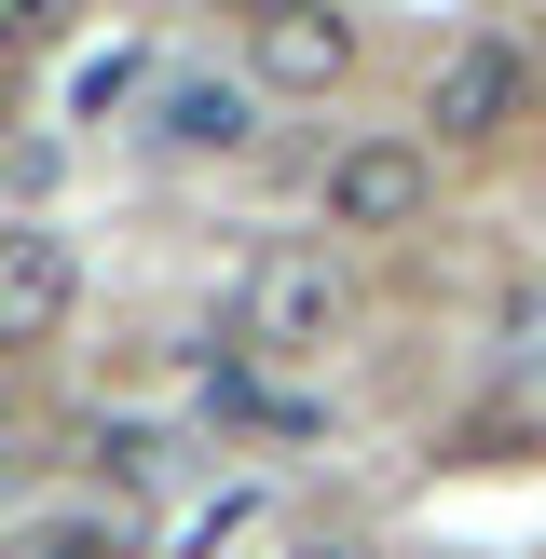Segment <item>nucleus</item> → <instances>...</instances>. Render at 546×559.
<instances>
[{
	"label": "nucleus",
	"instance_id": "1",
	"mask_svg": "<svg viewBox=\"0 0 546 559\" xmlns=\"http://www.w3.org/2000/svg\"><path fill=\"white\" fill-rule=\"evenodd\" d=\"M342 314H355V273H342V246H314V233L260 246V260H246V287H233L246 355H273V369L328 355V342H342Z\"/></svg>",
	"mask_w": 546,
	"mask_h": 559
},
{
	"label": "nucleus",
	"instance_id": "2",
	"mask_svg": "<svg viewBox=\"0 0 546 559\" xmlns=\"http://www.w3.org/2000/svg\"><path fill=\"white\" fill-rule=\"evenodd\" d=\"M533 123V55L519 41H464L424 69V151H491Z\"/></svg>",
	"mask_w": 546,
	"mask_h": 559
},
{
	"label": "nucleus",
	"instance_id": "3",
	"mask_svg": "<svg viewBox=\"0 0 546 559\" xmlns=\"http://www.w3.org/2000/svg\"><path fill=\"white\" fill-rule=\"evenodd\" d=\"M314 205H328V233H424L437 151H424V136H342L328 178H314Z\"/></svg>",
	"mask_w": 546,
	"mask_h": 559
},
{
	"label": "nucleus",
	"instance_id": "4",
	"mask_svg": "<svg viewBox=\"0 0 546 559\" xmlns=\"http://www.w3.org/2000/svg\"><path fill=\"white\" fill-rule=\"evenodd\" d=\"M69 300H82V260H69V233L14 218V233H0V342H55V328H69Z\"/></svg>",
	"mask_w": 546,
	"mask_h": 559
},
{
	"label": "nucleus",
	"instance_id": "5",
	"mask_svg": "<svg viewBox=\"0 0 546 559\" xmlns=\"http://www.w3.org/2000/svg\"><path fill=\"white\" fill-rule=\"evenodd\" d=\"M355 69V14H246V82H273V96H328V82Z\"/></svg>",
	"mask_w": 546,
	"mask_h": 559
},
{
	"label": "nucleus",
	"instance_id": "6",
	"mask_svg": "<svg viewBox=\"0 0 546 559\" xmlns=\"http://www.w3.org/2000/svg\"><path fill=\"white\" fill-rule=\"evenodd\" d=\"M164 151H246L260 136V82H218V69H178L164 82Z\"/></svg>",
	"mask_w": 546,
	"mask_h": 559
},
{
	"label": "nucleus",
	"instance_id": "7",
	"mask_svg": "<svg viewBox=\"0 0 546 559\" xmlns=\"http://www.w3.org/2000/svg\"><path fill=\"white\" fill-rule=\"evenodd\" d=\"M0 559H123V519L109 506H41V519L0 533Z\"/></svg>",
	"mask_w": 546,
	"mask_h": 559
},
{
	"label": "nucleus",
	"instance_id": "8",
	"mask_svg": "<svg viewBox=\"0 0 546 559\" xmlns=\"http://www.w3.org/2000/svg\"><path fill=\"white\" fill-rule=\"evenodd\" d=\"M506 369H546V287L506 300Z\"/></svg>",
	"mask_w": 546,
	"mask_h": 559
}]
</instances>
